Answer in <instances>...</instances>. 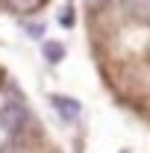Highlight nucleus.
<instances>
[{"label": "nucleus", "mask_w": 150, "mask_h": 153, "mask_svg": "<svg viewBox=\"0 0 150 153\" xmlns=\"http://www.w3.org/2000/svg\"><path fill=\"white\" fill-rule=\"evenodd\" d=\"M27 127H30V109L21 100H9L0 109V130L12 138H18L21 133H27Z\"/></svg>", "instance_id": "1"}, {"label": "nucleus", "mask_w": 150, "mask_h": 153, "mask_svg": "<svg viewBox=\"0 0 150 153\" xmlns=\"http://www.w3.org/2000/svg\"><path fill=\"white\" fill-rule=\"evenodd\" d=\"M50 103H53V109L59 112V118H65V121H76V118H79V103H76L74 97L53 94V97H50Z\"/></svg>", "instance_id": "2"}, {"label": "nucleus", "mask_w": 150, "mask_h": 153, "mask_svg": "<svg viewBox=\"0 0 150 153\" xmlns=\"http://www.w3.org/2000/svg\"><path fill=\"white\" fill-rule=\"evenodd\" d=\"M44 56H47V62H59V59L65 56V47L59 41H47L44 44Z\"/></svg>", "instance_id": "3"}, {"label": "nucleus", "mask_w": 150, "mask_h": 153, "mask_svg": "<svg viewBox=\"0 0 150 153\" xmlns=\"http://www.w3.org/2000/svg\"><path fill=\"white\" fill-rule=\"evenodd\" d=\"M106 3H109V0H85V6H88L91 12H100V9H106Z\"/></svg>", "instance_id": "4"}]
</instances>
